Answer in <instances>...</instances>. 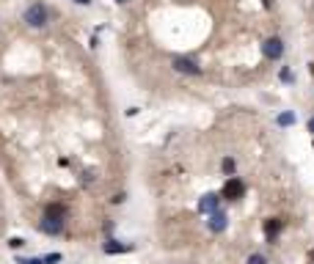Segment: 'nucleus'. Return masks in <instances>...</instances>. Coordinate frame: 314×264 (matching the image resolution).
<instances>
[{
  "mask_svg": "<svg viewBox=\"0 0 314 264\" xmlns=\"http://www.w3.org/2000/svg\"><path fill=\"white\" fill-rule=\"evenodd\" d=\"M25 22H28L30 28H44V25H47V8H44L42 3L28 6V11H25Z\"/></svg>",
  "mask_w": 314,
  "mask_h": 264,
  "instance_id": "nucleus-1",
  "label": "nucleus"
},
{
  "mask_svg": "<svg viewBox=\"0 0 314 264\" xmlns=\"http://www.w3.org/2000/svg\"><path fill=\"white\" fill-rule=\"evenodd\" d=\"M245 193V185L243 179H237V176H229L224 185V190H221V198H226V201H237V198H243Z\"/></svg>",
  "mask_w": 314,
  "mask_h": 264,
  "instance_id": "nucleus-2",
  "label": "nucleus"
},
{
  "mask_svg": "<svg viewBox=\"0 0 314 264\" xmlns=\"http://www.w3.org/2000/svg\"><path fill=\"white\" fill-rule=\"evenodd\" d=\"M262 55H265L267 61H279V58L284 55V42H281L279 36L265 39V42H262Z\"/></svg>",
  "mask_w": 314,
  "mask_h": 264,
  "instance_id": "nucleus-3",
  "label": "nucleus"
},
{
  "mask_svg": "<svg viewBox=\"0 0 314 264\" xmlns=\"http://www.w3.org/2000/svg\"><path fill=\"white\" fill-rule=\"evenodd\" d=\"M171 66H174L176 72H182V75H201V66H199L193 58H185V55H176L174 61H171Z\"/></svg>",
  "mask_w": 314,
  "mask_h": 264,
  "instance_id": "nucleus-4",
  "label": "nucleus"
},
{
  "mask_svg": "<svg viewBox=\"0 0 314 264\" xmlns=\"http://www.w3.org/2000/svg\"><path fill=\"white\" fill-rule=\"evenodd\" d=\"M218 204H221L218 193H207V195H201V201H199V212L212 215V212H218Z\"/></svg>",
  "mask_w": 314,
  "mask_h": 264,
  "instance_id": "nucleus-5",
  "label": "nucleus"
},
{
  "mask_svg": "<svg viewBox=\"0 0 314 264\" xmlns=\"http://www.w3.org/2000/svg\"><path fill=\"white\" fill-rule=\"evenodd\" d=\"M207 226H209V231H212V234H221V231H226L229 220H226V215L221 212V209H218V212H212V215H209Z\"/></svg>",
  "mask_w": 314,
  "mask_h": 264,
  "instance_id": "nucleus-6",
  "label": "nucleus"
},
{
  "mask_svg": "<svg viewBox=\"0 0 314 264\" xmlns=\"http://www.w3.org/2000/svg\"><path fill=\"white\" fill-rule=\"evenodd\" d=\"M39 231H44V234H61V231H63V220L42 217V223H39Z\"/></svg>",
  "mask_w": 314,
  "mask_h": 264,
  "instance_id": "nucleus-7",
  "label": "nucleus"
},
{
  "mask_svg": "<svg viewBox=\"0 0 314 264\" xmlns=\"http://www.w3.org/2000/svg\"><path fill=\"white\" fill-rule=\"evenodd\" d=\"M105 253H130L133 250V245L130 242H119V239H108V242L102 245Z\"/></svg>",
  "mask_w": 314,
  "mask_h": 264,
  "instance_id": "nucleus-8",
  "label": "nucleus"
},
{
  "mask_svg": "<svg viewBox=\"0 0 314 264\" xmlns=\"http://www.w3.org/2000/svg\"><path fill=\"white\" fill-rule=\"evenodd\" d=\"M281 226H284V223H281V220H276V217H270V220L265 223V234H267V239H270V242L276 239V234L281 231Z\"/></svg>",
  "mask_w": 314,
  "mask_h": 264,
  "instance_id": "nucleus-9",
  "label": "nucleus"
},
{
  "mask_svg": "<svg viewBox=\"0 0 314 264\" xmlns=\"http://www.w3.org/2000/svg\"><path fill=\"white\" fill-rule=\"evenodd\" d=\"M63 215H66V209H63L61 204H50V207L44 209V217H53V220H63Z\"/></svg>",
  "mask_w": 314,
  "mask_h": 264,
  "instance_id": "nucleus-10",
  "label": "nucleus"
},
{
  "mask_svg": "<svg viewBox=\"0 0 314 264\" xmlns=\"http://www.w3.org/2000/svg\"><path fill=\"white\" fill-rule=\"evenodd\" d=\"M276 121H279V127H292L295 124V113H281Z\"/></svg>",
  "mask_w": 314,
  "mask_h": 264,
  "instance_id": "nucleus-11",
  "label": "nucleus"
},
{
  "mask_svg": "<svg viewBox=\"0 0 314 264\" xmlns=\"http://www.w3.org/2000/svg\"><path fill=\"white\" fill-rule=\"evenodd\" d=\"M245 264H267V259L262 256V253H251V256H248V262Z\"/></svg>",
  "mask_w": 314,
  "mask_h": 264,
  "instance_id": "nucleus-12",
  "label": "nucleus"
},
{
  "mask_svg": "<svg viewBox=\"0 0 314 264\" xmlns=\"http://www.w3.org/2000/svg\"><path fill=\"white\" fill-rule=\"evenodd\" d=\"M224 174H234V160H231V157H226V160H224Z\"/></svg>",
  "mask_w": 314,
  "mask_h": 264,
  "instance_id": "nucleus-13",
  "label": "nucleus"
},
{
  "mask_svg": "<svg viewBox=\"0 0 314 264\" xmlns=\"http://www.w3.org/2000/svg\"><path fill=\"white\" fill-rule=\"evenodd\" d=\"M22 245H25V239H22V237H11V239H8V248H22Z\"/></svg>",
  "mask_w": 314,
  "mask_h": 264,
  "instance_id": "nucleus-14",
  "label": "nucleus"
},
{
  "mask_svg": "<svg viewBox=\"0 0 314 264\" xmlns=\"http://www.w3.org/2000/svg\"><path fill=\"white\" fill-rule=\"evenodd\" d=\"M281 80H284V83H292V80H295V77H292V72H289V69H286V66H284V69H281Z\"/></svg>",
  "mask_w": 314,
  "mask_h": 264,
  "instance_id": "nucleus-15",
  "label": "nucleus"
},
{
  "mask_svg": "<svg viewBox=\"0 0 314 264\" xmlns=\"http://www.w3.org/2000/svg\"><path fill=\"white\" fill-rule=\"evenodd\" d=\"M56 262H61V253H47L44 256V264H56Z\"/></svg>",
  "mask_w": 314,
  "mask_h": 264,
  "instance_id": "nucleus-16",
  "label": "nucleus"
},
{
  "mask_svg": "<svg viewBox=\"0 0 314 264\" xmlns=\"http://www.w3.org/2000/svg\"><path fill=\"white\" fill-rule=\"evenodd\" d=\"M309 132H312V135H314V116L309 118Z\"/></svg>",
  "mask_w": 314,
  "mask_h": 264,
  "instance_id": "nucleus-17",
  "label": "nucleus"
},
{
  "mask_svg": "<svg viewBox=\"0 0 314 264\" xmlns=\"http://www.w3.org/2000/svg\"><path fill=\"white\" fill-rule=\"evenodd\" d=\"M75 3H80V6H88L91 0H75Z\"/></svg>",
  "mask_w": 314,
  "mask_h": 264,
  "instance_id": "nucleus-18",
  "label": "nucleus"
}]
</instances>
